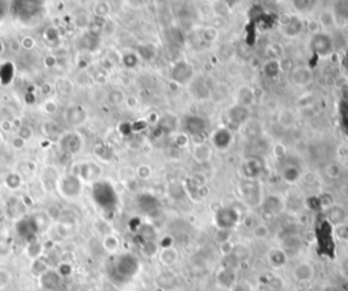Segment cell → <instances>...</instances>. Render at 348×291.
Segmentation results:
<instances>
[{"mask_svg":"<svg viewBox=\"0 0 348 291\" xmlns=\"http://www.w3.org/2000/svg\"><path fill=\"white\" fill-rule=\"evenodd\" d=\"M253 235L257 240H265L270 235V228L264 223H258V225H256L253 227Z\"/></svg>","mask_w":348,"mask_h":291,"instance_id":"16","label":"cell"},{"mask_svg":"<svg viewBox=\"0 0 348 291\" xmlns=\"http://www.w3.org/2000/svg\"><path fill=\"white\" fill-rule=\"evenodd\" d=\"M318 23L321 28L331 29L336 26V15L332 10H324L318 17Z\"/></svg>","mask_w":348,"mask_h":291,"instance_id":"10","label":"cell"},{"mask_svg":"<svg viewBox=\"0 0 348 291\" xmlns=\"http://www.w3.org/2000/svg\"><path fill=\"white\" fill-rule=\"evenodd\" d=\"M220 140H223V146H225V150L230 146L231 143V133L227 129H219L213 133L212 136V142L215 144V147L218 146L220 143Z\"/></svg>","mask_w":348,"mask_h":291,"instance_id":"12","label":"cell"},{"mask_svg":"<svg viewBox=\"0 0 348 291\" xmlns=\"http://www.w3.org/2000/svg\"><path fill=\"white\" fill-rule=\"evenodd\" d=\"M301 28H302L301 21H299L297 17H290L288 18V22H287V25L284 26V32H286L287 35L294 37V35H297L298 33L301 32Z\"/></svg>","mask_w":348,"mask_h":291,"instance_id":"11","label":"cell"},{"mask_svg":"<svg viewBox=\"0 0 348 291\" xmlns=\"http://www.w3.org/2000/svg\"><path fill=\"white\" fill-rule=\"evenodd\" d=\"M313 276H314V267L310 263L303 261V263L298 264L297 267L294 268V278H295L299 283H302V282H310Z\"/></svg>","mask_w":348,"mask_h":291,"instance_id":"6","label":"cell"},{"mask_svg":"<svg viewBox=\"0 0 348 291\" xmlns=\"http://www.w3.org/2000/svg\"><path fill=\"white\" fill-rule=\"evenodd\" d=\"M161 260H162L163 264H166V265H172V264H174L177 260H178V252L175 251L174 248H166L165 251L162 252V255H161Z\"/></svg>","mask_w":348,"mask_h":291,"instance_id":"13","label":"cell"},{"mask_svg":"<svg viewBox=\"0 0 348 291\" xmlns=\"http://www.w3.org/2000/svg\"><path fill=\"white\" fill-rule=\"evenodd\" d=\"M291 80L297 87H308L313 82V72L306 65H297L291 71Z\"/></svg>","mask_w":348,"mask_h":291,"instance_id":"2","label":"cell"},{"mask_svg":"<svg viewBox=\"0 0 348 291\" xmlns=\"http://www.w3.org/2000/svg\"><path fill=\"white\" fill-rule=\"evenodd\" d=\"M1 52H3V44L0 42V53H1Z\"/></svg>","mask_w":348,"mask_h":291,"instance_id":"24","label":"cell"},{"mask_svg":"<svg viewBox=\"0 0 348 291\" xmlns=\"http://www.w3.org/2000/svg\"><path fill=\"white\" fill-rule=\"evenodd\" d=\"M281 206H283V201L276 196H270L268 199L265 200V208H268L270 211L275 212V214L280 211Z\"/></svg>","mask_w":348,"mask_h":291,"instance_id":"17","label":"cell"},{"mask_svg":"<svg viewBox=\"0 0 348 291\" xmlns=\"http://www.w3.org/2000/svg\"><path fill=\"white\" fill-rule=\"evenodd\" d=\"M42 109H44V112H45L46 114H53L56 112L57 105L56 102H53V101H46V102L44 103Z\"/></svg>","mask_w":348,"mask_h":291,"instance_id":"21","label":"cell"},{"mask_svg":"<svg viewBox=\"0 0 348 291\" xmlns=\"http://www.w3.org/2000/svg\"><path fill=\"white\" fill-rule=\"evenodd\" d=\"M310 46L312 49L318 53L321 56H326L328 53L332 52V38L326 33H314L313 38H312V42H310Z\"/></svg>","mask_w":348,"mask_h":291,"instance_id":"1","label":"cell"},{"mask_svg":"<svg viewBox=\"0 0 348 291\" xmlns=\"http://www.w3.org/2000/svg\"><path fill=\"white\" fill-rule=\"evenodd\" d=\"M281 177L288 184H295L301 178V169L295 165H287L281 169Z\"/></svg>","mask_w":348,"mask_h":291,"instance_id":"9","label":"cell"},{"mask_svg":"<svg viewBox=\"0 0 348 291\" xmlns=\"http://www.w3.org/2000/svg\"><path fill=\"white\" fill-rule=\"evenodd\" d=\"M326 221L331 225H336V226H342L346 225L347 221V212L344 210V207L339 206V204H332L331 207L326 208Z\"/></svg>","mask_w":348,"mask_h":291,"instance_id":"4","label":"cell"},{"mask_svg":"<svg viewBox=\"0 0 348 291\" xmlns=\"http://www.w3.org/2000/svg\"><path fill=\"white\" fill-rule=\"evenodd\" d=\"M325 173L326 176L329 178H332V180H337V178L342 176L343 169L342 166L339 165V163H336V162H331V163H328V165L325 166Z\"/></svg>","mask_w":348,"mask_h":291,"instance_id":"14","label":"cell"},{"mask_svg":"<svg viewBox=\"0 0 348 291\" xmlns=\"http://www.w3.org/2000/svg\"><path fill=\"white\" fill-rule=\"evenodd\" d=\"M193 157L197 162H208L212 157V149L206 143H197L193 147Z\"/></svg>","mask_w":348,"mask_h":291,"instance_id":"8","label":"cell"},{"mask_svg":"<svg viewBox=\"0 0 348 291\" xmlns=\"http://www.w3.org/2000/svg\"><path fill=\"white\" fill-rule=\"evenodd\" d=\"M238 221V214L233 208H223L216 214V223L220 230H230L233 226H236Z\"/></svg>","mask_w":348,"mask_h":291,"instance_id":"3","label":"cell"},{"mask_svg":"<svg viewBox=\"0 0 348 291\" xmlns=\"http://www.w3.org/2000/svg\"><path fill=\"white\" fill-rule=\"evenodd\" d=\"M337 235L339 238H342L344 241H348V225H342V226H337Z\"/></svg>","mask_w":348,"mask_h":291,"instance_id":"20","label":"cell"},{"mask_svg":"<svg viewBox=\"0 0 348 291\" xmlns=\"http://www.w3.org/2000/svg\"><path fill=\"white\" fill-rule=\"evenodd\" d=\"M138 176H139V178H141V180L148 178L151 176V167L147 165L139 166V167H138Z\"/></svg>","mask_w":348,"mask_h":291,"instance_id":"19","label":"cell"},{"mask_svg":"<svg viewBox=\"0 0 348 291\" xmlns=\"http://www.w3.org/2000/svg\"><path fill=\"white\" fill-rule=\"evenodd\" d=\"M268 261L272 267L275 268H281L287 263V253L280 248H274L268 253Z\"/></svg>","mask_w":348,"mask_h":291,"instance_id":"7","label":"cell"},{"mask_svg":"<svg viewBox=\"0 0 348 291\" xmlns=\"http://www.w3.org/2000/svg\"><path fill=\"white\" fill-rule=\"evenodd\" d=\"M23 144H25V140H23L22 137H15V139L12 140V146H14L15 149H22Z\"/></svg>","mask_w":348,"mask_h":291,"instance_id":"23","label":"cell"},{"mask_svg":"<svg viewBox=\"0 0 348 291\" xmlns=\"http://www.w3.org/2000/svg\"><path fill=\"white\" fill-rule=\"evenodd\" d=\"M173 76L174 79L177 80V82H180L181 85H185L193 76V68H192L191 64L181 62V63H178L174 67Z\"/></svg>","mask_w":348,"mask_h":291,"instance_id":"5","label":"cell"},{"mask_svg":"<svg viewBox=\"0 0 348 291\" xmlns=\"http://www.w3.org/2000/svg\"><path fill=\"white\" fill-rule=\"evenodd\" d=\"M22 46L25 48V49H32L34 46V41L33 38H30V37H26L25 40L22 41Z\"/></svg>","mask_w":348,"mask_h":291,"instance_id":"22","label":"cell"},{"mask_svg":"<svg viewBox=\"0 0 348 291\" xmlns=\"http://www.w3.org/2000/svg\"><path fill=\"white\" fill-rule=\"evenodd\" d=\"M230 291H253V287L247 282H236L230 287Z\"/></svg>","mask_w":348,"mask_h":291,"instance_id":"18","label":"cell"},{"mask_svg":"<svg viewBox=\"0 0 348 291\" xmlns=\"http://www.w3.org/2000/svg\"><path fill=\"white\" fill-rule=\"evenodd\" d=\"M279 123L284 128H291L295 123V117H294V113L291 110H283L279 116Z\"/></svg>","mask_w":348,"mask_h":291,"instance_id":"15","label":"cell"}]
</instances>
